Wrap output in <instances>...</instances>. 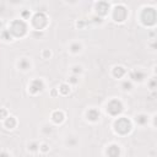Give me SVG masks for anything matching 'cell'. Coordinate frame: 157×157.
Returning a JSON list of instances; mask_svg holds the SVG:
<instances>
[{
    "label": "cell",
    "mask_w": 157,
    "mask_h": 157,
    "mask_svg": "<svg viewBox=\"0 0 157 157\" xmlns=\"http://www.w3.org/2000/svg\"><path fill=\"white\" fill-rule=\"evenodd\" d=\"M19 30H20V32L22 33V36L26 33V31H27V25H26V22H25L23 20H15V21L11 23V26L9 27V32H10V33H12L14 36H16V37L20 36Z\"/></svg>",
    "instance_id": "cell-1"
},
{
    "label": "cell",
    "mask_w": 157,
    "mask_h": 157,
    "mask_svg": "<svg viewBox=\"0 0 157 157\" xmlns=\"http://www.w3.org/2000/svg\"><path fill=\"white\" fill-rule=\"evenodd\" d=\"M114 129L118 134H127L131 130V124L127 118H118L114 123Z\"/></svg>",
    "instance_id": "cell-2"
},
{
    "label": "cell",
    "mask_w": 157,
    "mask_h": 157,
    "mask_svg": "<svg viewBox=\"0 0 157 157\" xmlns=\"http://www.w3.org/2000/svg\"><path fill=\"white\" fill-rule=\"evenodd\" d=\"M124 107H123V103L119 101V100H112L108 104H107V112H108L111 115L115 117L123 112Z\"/></svg>",
    "instance_id": "cell-3"
},
{
    "label": "cell",
    "mask_w": 157,
    "mask_h": 157,
    "mask_svg": "<svg viewBox=\"0 0 157 157\" xmlns=\"http://www.w3.org/2000/svg\"><path fill=\"white\" fill-rule=\"evenodd\" d=\"M127 15H128V10L123 5L115 6L114 9H113V20L115 22H123V21H125Z\"/></svg>",
    "instance_id": "cell-4"
},
{
    "label": "cell",
    "mask_w": 157,
    "mask_h": 157,
    "mask_svg": "<svg viewBox=\"0 0 157 157\" xmlns=\"http://www.w3.org/2000/svg\"><path fill=\"white\" fill-rule=\"evenodd\" d=\"M96 11H97L98 15H101V16L107 15L109 12V4L103 1V0H101V1H98L96 4Z\"/></svg>",
    "instance_id": "cell-5"
},
{
    "label": "cell",
    "mask_w": 157,
    "mask_h": 157,
    "mask_svg": "<svg viewBox=\"0 0 157 157\" xmlns=\"http://www.w3.org/2000/svg\"><path fill=\"white\" fill-rule=\"evenodd\" d=\"M146 77V74L143 71V70H140V69H135L130 72V79L131 81H135V82H143Z\"/></svg>",
    "instance_id": "cell-6"
},
{
    "label": "cell",
    "mask_w": 157,
    "mask_h": 157,
    "mask_svg": "<svg viewBox=\"0 0 157 157\" xmlns=\"http://www.w3.org/2000/svg\"><path fill=\"white\" fill-rule=\"evenodd\" d=\"M43 82L41 81V80H33L31 82V85H30V91H31V93H38V92H42V90H43Z\"/></svg>",
    "instance_id": "cell-7"
},
{
    "label": "cell",
    "mask_w": 157,
    "mask_h": 157,
    "mask_svg": "<svg viewBox=\"0 0 157 157\" xmlns=\"http://www.w3.org/2000/svg\"><path fill=\"white\" fill-rule=\"evenodd\" d=\"M86 115H87V119L88 120H92V122H97V120H100V118H101L100 112H98L97 109H95V108L88 109Z\"/></svg>",
    "instance_id": "cell-8"
},
{
    "label": "cell",
    "mask_w": 157,
    "mask_h": 157,
    "mask_svg": "<svg viewBox=\"0 0 157 157\" xmlns=\"http://www.w3.org/2000/svg\"><path fill=\"white\" fill-rule=\"evenodd\" d=\"M17 67H19V69L26 71V70L31 69V63L27 58H22V59H20V61L17 63Z\"/></svg>",
    "instance_id": "cell-9"
},
{
    "label": "cell",
    "mask_w": 157,
    "mask_h": 157,
    "mask_svg": "<svg viewBox=\"0 0 157 157\" xmlns=\"http://www.w3.org/2000/svg\"><path fill=\"white\" fill-rule=\"evenodd\" d=\"M135 122L139 124V125L144 127V125H146V124L148 123V117H147L146 114H137L136 117H135Z\"/></svg>",
    "instance_id": "cell-10"
},
{
    "label": "cell",
    "mask_w": 157,
    "mask_h": 157,
    "mask_svg": "<svg viewBox=\"0 0 157 157\" xmlns=\"http://www.w3.org/2000/svg\"><path fill=\"white\" fill-rule=\"evenodd\" d=\"M6 120H5V127L7 128V129H14L15 127H16V124H17V122H16V119H15V117H6L5 118Z\"/></svg>",
    "instance_id": "cell-11"
},
{
    "label": "cell",
    "mask_w": 157,
    "mask_h": 157,
    "mask_svg": "<svg viewBox=\"0 0 157 157\" xmlns=\"http://www.w3.org/2000/svg\"><path fill=\"white\" fill-rule=\"evenodd\" d=\"M125 69H124L123 67H114L113 68V75L115 76V77H118V79H120L122 76H124L125 75Z\"/></svg>",
    "instance_id": "cell-12"
},
{
    "label": "cell",
    "mask_w": 157,
    "mask_h": 157,
    "mask_svg": "<svg viewBox=\"0 0 157 157\" xmlns=\"http://www.w3.org/2000/svg\"><path fill=\"white\" fill-rule=\"evenodd\" d=\"M52 118H53V120H54L55 123H61V122L64 120V113H63V112H59V111H56V112L53 113Z\"/></svg>",
    "instance_id": "cell-13"
},
{
    "label": "cell",
    "mask_w": 157,
    "mask_h": 157,
    "mask_svg": "<svg viewBox=\"0 0 157 157\" xmlns=\"http://www.w3.org/2000/svg\"><path fill=\"white\" fill-rule=\"evenodd\" d=\"M81 44L79 43V42H75V43H72L71 46H70V52L71 53H79L80 51H81Z\"/></svg>",
    "instance_id": "cell-14"
},
{
    "label": "cell",
    "mask_w": 157,
    "mask_h": 157,
    "mask_svg": "<svg viewBox=\"0 0 157 157\" xmlns=\"http://www.w3.org/2000/svg\"><path fill=\"white\" fill-rule=\"evenodd\" d=\"M59 92L61 93V95H68L69 92H70V87H69V85H67V84H63L61 86H60V88H59Z\"/></svg>",
    "instance_id": "cell-15"
},
{
    "label": "cell",
    "mask_w": 157,
    "mask_h": 157,
    "mask_svg": "<svg viewBox=\"0 0 157 157\" xmlns=\"http://www.w3.org/2000/svg\"><path fill=\"white\" fill-rule=\"evenodd\" d=\"M122 87L124 91H131L133 90V84H131V81H124Z\"/></svg>",
    "instance_id": "cell-16"
},
{
    "label": "cell",
    "mask_w": 157,
    "mask_h": 157,
    "mask_svg": "<svg viewBox=\"0 0 157 157\" xmlns=\"http://www.w3.org/2000/svg\"><path fill=\"white\" fill-rule=\"evenodd\" d=\"M71 72L74 74V75H77L79 76V74L82 72V67H80V65H75V67L71 68Z\"/></svg>",
    "instance_id": "cell-17"
},
{
    "label": "cell",
    "mask_w": 157,
    "mask_h": 157,
    "mask_svg": "<svg viewBox=\"0 0 157 157\" xmlns=\"http://www.w3.org/2000/svg\"><path fill=\"white\" fill-rule=\"evenodd\" d=\"M28 150H31V151L39 150V144L38 143H32L31 145H28Z\"/></svg>",
    "instance_id": "cell-18"
},
{
    "label": "cell",
    "mask_w": 157,
    "mask_h": 157,
    "mask_svg": "<svg viewBox=\"0 0 157 157\" xmlns=\"http://www.w3.org/2000/svg\"><path fill=\"white\" fill-rule=\"evenodd\" d=\"M69 81L71 82V84H77V82H79V76H77V75H72V76L69 79Z\"/></svg>",
    "instance_id": "cell-19"
},
{
    "label": "cell",
    "mask_w": 157,
    "mask_h": 157,
    "mask_svg": "<svg viewBox=\"0 0 157 157\" xmlns=\"http://www.w3.org/2000/svg\"><path fill=\"white\" fill-rule=\"evenodd\" d=\"M7 117V112H6V109H0V119H5Z\"/></svg>",
    "instance_id": "cell-20"
},
{
    "label": "cell",
    "mask_w": 157,
    "mask_h": 157,
    "mask_svg": "<svg viewBox=\"0 0 157 157\" xmlns=\"http://www.w3.org/2000/svg\"><path fill=\"white\" fill-rule=\"evenodd\" d=\"M39 150H42L43 152H44V151H47V150H48V145H46V144L41 145V146H39Z\"/></svg>",
    "instance_id": "cell-21"
},
{
    "label": "cell",
    "mask_w": 157,
    "mask_h": 157,
    "mask_svg": "<svg viewBox=\"0 0 157 157\" xmlns=\"http://www.w3.org/2000/svg\"><path fill=\"white\" fill-rule=\"evenodd\" d=\"M9 1H10L11 4H20L21 0H9Z\"/></svg>",
    "instance_id": "cell-22"
}]
</instances>
